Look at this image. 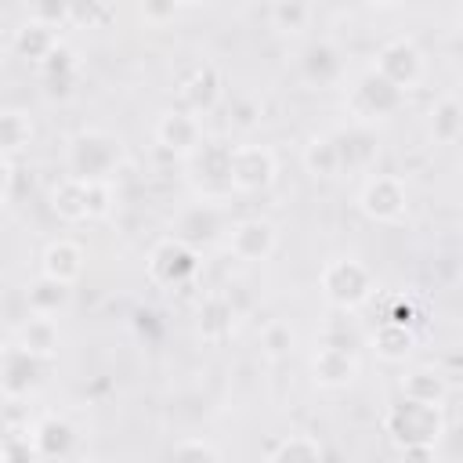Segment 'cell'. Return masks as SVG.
I'll list each match as a JSON object with an SVG mask.
<instances>
[{
    "label": "cell",
    "instance_id": "f546056e",
    "mask_svg": "<svg viewBox=\"0 0 463 463\" xmlns=\"http://www.w3.org/2000/svg\"><path fill=\"white\" fill-rule=\"evenodd\" d=\"M109 210H112V184L87 181V217H105Z\"/></svg>",
    "mask_w": 463,
    "mask_h": 463
},
{
    "label": "cell",
    "instance_id": "9c48e42d",
    "mask_svg": "<svg viewBox=\"0 0 463 463\" xmlns=\"http://www.w3.org/2000/svg\"><path fill=\"white\" fill-rule=\"evenodd\" d=\"M311 369H315V380L322 387H344L358 376V358L351 347H333V344H322L311 358Z\"/></svg>",
    "mask_w": 463,
    "mask_h": 463
},
{
    "label": "cell",
    "instance_id": "277c9868",
    "mask_svg": "<svg viewBox=\"0 0 463 463\" xmlns=\"http://www.w3.org/2000/svg\"><path fill=\"white\" fill-rule=\"evenodd\" d=\"M275 177V156L264 145H235L228 148V184L239 192H257L271 184Z\"/></svg>",
    "mask_w": 463,
    "mask_h": 463
},
{
    "label": "cell",
    "instance_id": "7a4b0ae2",
    "mask_svg": "<svg viewBox=\"0 0 463 463\" xmlns=\"http://www.w3.org/2000/svg\"><path fill=\"white\" fill-rule=\"evenodd\" d=\"M119 159V137L105 130H83L69 148V177L76 181H109V170Z\"/></svg>",
    "mask_w": 463,
    "mask_h": 463
},
{
    "label": "cell",
    "instance_id": "52a82bcc",
    "mask_svg": "<svg viewBox=\"0 0 463 463\" xmlns=\"http://www.w3.org/2000/svg\"><path fill=\"white\" fill-rule=\"evenodd\" d=\"M376 72L383 80H391L398 90H409L420 80V72H423V58H420V51L409 40H391L376 54Z\"/></svg>",
    "mask_w": 463,
    "mask_h": 463
},
{
    "label": "cell",
    "instance_id": "d4e9b609",
    "mask_svg": "<svg viewBox=\"0 0 463 463\" xmlns=\"http://www.w3.org/2000/svg\"><path fill=\"white\" fill-rule=\"evenodd\" d=\"M33 137V123L22 112H0V156L25 148Z\"/></svg>",
    "mask_w": 463,
    "mask_h": 463
},
{
    "label": "cell",
    "instance_id": "5b68a950",
    "mask_svg": "<svg viewBox=\"0 0 463 463\" xmlns=\"http://www.w3.org/2000/svg\"><path fill=\"white\" fill-rule=\"evenodd\" d=\"M405 101V90H398L391 80H383L376 69H369L358 83H354V90H351V112L358 116V119H383V116H391V112H398V105Z\"/></svg>",
    "mask_w": 463,
    "mask_h": 463
},
{
    "label": "cell",
    "instance_id": "f1b7e54d",
    "mask_svg": "<svg viewBox=\"0 0 463 463\" xmlns=\"http://www.w3.org/2000/svg\"><path fill=\"white\" fill-rule=\"evenodd\" d=\"M40 449L33 441V434H7L0 441V463H36Z\"/></svg>",
    "mask_w": 463,
    "mask_h": 463
},
{
    "label": "cell",
    "instance_id": "5bb4252c",
    "mask_svg": "<svg viewBox=\"0 0 463 463\" xmlns=\"http://www.w3.org/2000/svg\"><path fill=\"white\" fill-rule=\"evenodd\" d=\"M80 271H83V250L76 242L58 239V242L47 246V253H43V275L47 279H54L61 286H72L80 279Z\"/></svg>",
    "mask_w": 463,
    "mask_h": 463
},
{
    "label": "cell",
    "instance_id": "7c38bea8",
    "mask_svg": "<svg viewBox=\"0 0 463 463\" xmlns=\"http://www.w3.org/2000/svg\"><path fill=\"white\" fill-rule=\"evenodd\" d=\"M156 137L170 152H195L199 141H203V127H199V119L192 112H166L156 123Z\"/></svg>",
    "mask_w": 463,
    "mask_h": 463
},
{
    "label": "cell",
    "instance_id": "30bf717a",
    "mask_svg": "<svg viewBox=\"0 0 463 463\" xmlns=\"http://www.w3.org/2000/svg\"><path fill=\"white\" fill-rule=\"evenodd\" d=\"M279 235H275V224L271 221H239L232 228V253L242 257V260H264L271 250H275Z\"/></svg>",
    "mask_w": 463,
    "mask_h": 463
},
{
    "label": "cell",
    "instance_id": "d6a6232c",
    "mask_svg": "<svg viewBox=\"0 0 463 463\" xmlns=\"http://www.w3.org/2000/svg\"><path fill=\"white\" fill-rule=\"evenodd\" d=\"M29 18L40 22V25H47V29H58V22L69 18V7H61V4H33L29 7Z\"/></svg>",
    "mask_w": 463,
    "mask_h": 463
},
{
    "label": "cell",
    "instance_id": "484cf974",
    "mask_svg": "<svg viewBox=\"0 0 463 463\" xmlns=\"http://www.w3.org/2000/svg\"><path fill=\"white\" fill-rule=\"evenodd\" d=\"M268 18H271V25L282 29V33H300V29L307 25V18H311V7L300 4V0H279V4L268 7Z\"/></svg>",
    "mask_w": 463,
    "mask_h": 463
},
{
    "label": "cell",
    "instance_id": "44dd1931",
    "mask_svg": "<svg viewBox=\"0 0 463 463\" xmlns=\"http://www.w3.org/2000/svg\"><path fill=\"white\" fill-rule=\"evenodd\" d=\"M65 300H69V286L54 282L47 275H40L29 289V307H33V315H43V318H51L58 307H65Z\"/></svg>",
    "mask_w": 463,
    "mask_h": 463
},
{
    "label": "cell",
    "instance_id": "6da1fadb",
    "mask_svg": "<svg viewBox=\"0 0 463 463\" xmlns=\"http://www.w3.org/2000/svg\"><path fill=\"white\" fill-rule=\"evenodd\" d=\"M387 430L405 449H434V441L441 438V409L405 398L387 412Z\"/></svg>",
    "mask_w": 463,
    "mask_h": 463
},
{
    "label": "cell",
    "instance_id": "603a6c76",
    "mask_svg": "<svg viewBox=\"0 0 463 463\" xmlns=\"http://www.w3.org/2000/svg\"><path fill=\"white\" fill-rule=\"evenodd\" d=\"M304 166L315 177H333L340 170V156H336L333 137H311V145L304 148Z\"/></svg>",
    "mask_w": 463,
    "mask_h": 463
},
{
    "label": "cell",
    "instance_id": "cb8c5ba5",
    "mask_svg": "<svg viewBox=\"0 0 463 463\" xmlns=\"http://www.w3.org/2000/svg\"><path fill=\"white\" fill-rule=\"evenodd\" d=\"M268 463H322V449H318L315 438L293 434V438H286V441L271 452Z\"/></svg>",
    "mask_w": 463,
    "mask_h": 463
},
{
    "label": "cell",
    "instance_id": "4dcf8cb0",
    "mask_svg": "<svg viewBox=\"0 0 463 463\" xmlns=\"http://www.w3.org/2000/svg\"><path fill=\"white\" fill-rule=\"evenodd\" d=\"M174 463H217V456L206 441H181L174 449Z\"/></svg>",
    "mask_w": 463,
    "mask_h": 463
},
{
    "label": "cell",
    "instance_id": "836d02e7",
    "mask_svg": "<svg viewBox=\"0 0 463 463\" xmlns=\"http://www.w3.org/2000/svg\"><path fill=\"white\" fill-rule=\"evenodd\" d=\"M7 184H11V163L0 156V203L7 199Z\"/></svg>",
    "mask_w": 463,
    "mask_h": 463
},
{
    "label": "cell",
    "instance_id": "7402d4cb",
    "mask_svg": "<svg viewBox=\"0 0 463 463\" xmlns=\"http://www.w3.org/2000/svg\"><path fill=\"white\" fill-rule=\"evenodd\" d=\"M304 76H307L311 83H329V80H336V76H340V58H336V51H333L329 43L307 47V54H304Z\"/></svg>",
    "mask_w": 463,
    "mask_h": 463
},
{
    "label": "cell",
    "instance_id": "8fae6325",
    "mask_svg": "<svg viewBox=\"0 0 463 463\" xmlns=\"http://www.w3.org/2000/svg\"><path fill=\"white\" fill-rule=\"evenodd\" d=\"M217 98H221V72L210 65V61H203V65H195L192 69V76L181 83V101L188 105L184 112H206V109H213L217 105Z\"/></svg>",
    "mask_w": 463,
    "mask_h": 463
},
{
    "label": "cell",
    "instance_id": "8992f818",
    "mask_svg": "<svg viewBox=\"0 0 463 463\" xmlns=\"http://www.w3.org/2000/svg\"><path fill=\"white\" fill-rule=\"evenodd\" d=\"M362 210L373 217V221H398L405 213V203H409V192H405V181L394 177V174H376L365 188H362Z\"/></svg>",
    "mask_w": 463,
    "mask_h": 463
},
{
    "label": "cell",
    "instance_id": "ac0fdd59",
    "mask_svg": "<svg viewBox=\"0 0 463 463\" xmlns=\"http://www.w3.org/2000/svg\"><path fill=\"white\" fill-rule=\"evenodd\" d=\"M58 47V36H54V29H47V25H40V22H25V25H18V33H14V51L18 54H25V58H36V61H43L51 51Z\"/></svg>",
    "mask_w": 463,
    "mask_h": 463
},
{
    "label": "cell",
    "instance_id": "4316f807",
    "mask_svg": "<svg viewBox=\"0 0 463 463\" xmlns=\"http://www.w3.org/2000/svg\"><path fill=\"white\" fill-rule=\"evenodd\" d=\"M33 441H36L40 456H54V452H65V449H69L72 430H69V423H61V420H54V416H51V420H43V423L36 427Z\"/></svg>",
    "mask_w": 463,
    "mask_h": 463
},
{
    "label": "cell",
    "instance_id": "d6986e66",
    "mask_svg": "<svg viewBox=\"0 0 463 463\" xmlns=\"http://www.w3.org/2000/svg\"><path fill=\"white\" fill-rule=\"evenodd\" d=\"M232 318H235L232 304H228L224 297H210V300L199 307V333H203L206 340H221V336L232 333Z\"/></svg>",
    "mask_w": 463,
    "mask_h": 463
},
{
    "label": "cell",
    "instance_id": "9a60e30c",
    "mask_svg": "<svg viewBox=\"0 0 463 463\" xmlns=\"http://www.w3.org/2000/svg\"><path fill=\"white\" fill-rule=\"evenodd\" d=\"M18 347L29 351V354H36V358L54 354V347H58V322L54 318H43V315H33L18 329Z\"/></svg>",
    "mask_w": 463,
    "mask_h": 463
},
{
    "label": "cell",
    "instance_id": "3957f363",
    "mask_svg": "<svg viewBox=\"0 0 463 463\" xmlns=\"http://www.w3.org/2000/svg\"><path fill=\"white\" fill-rule=\"evenodd\" d=\"M369 289H373L369 268L358 264V260H351V257H336V260H329L322 268V293H326L329 304H336L344 311L347 307H358L369 297Z\"/></svg>",
    "mask_w": 463,
    "mask_h": 463
},
{
    "label": "cell",
    "instance_id": "e0dca14e",
    "mask_svg": "<svg viewBox=\"0 0 463 463\" xmlns=\"http://www.w3.org/2000/svg\"><path fill=\"white\" fill-rule=\"evenodd\" d=\"M402 394L409 402H420V405H441L445 398V380L441 373L434 369H412L405 380H402Z\"/></svg>",
    "mask_w": 463,
    "mask_h": 463
},
{
    "label": "cell",
    "instance_id": "ba28073f",
    "mask_svg": "<svg viewBox=\"0 0 463 463\" xmlns=\"http://www.w3.org/2000/svg\"><path fill=\"white\" fill-rule=\"evenodd\" d=\"M148 271H152V279L163 282V286H181V282L192 279V271H195V253L188 250V242L166 239V242H159V246L152 250Z\"/></svg>",
    "mask_w": 463,
    "mask_h": 463
},
{
    "label": "cell",
    "instance_id": "83f0119b",
    "mask_svg": "<svg viewBox=\"0 0 463 463\" xmlns=\"http://www.w3.org/2000/svg\"><path fill=\"white\" fill-rule=\"evenodd\" d=\"M459 127H463L459 101H456V98H441V105L434 109V137L449 145V141H456V137H459Z\"/></svg>",
    "mask_w": 463,
    "mask_h": 463
},
{
    "label": "cell",
    "instance_id": "2e32d148",
    "mask_svg": "<svg viewBox=\"0 0 463 463\" xmlns=\"http://www.w3.org/2000/svg\"><path fill=\"white\" fill-rule=\"evenodd\" d=\"M51 210L61 221H83L87 217V181L65 177L61 184H54L51 192Z\"/></svg>",
    "mask_w": 463,
    "mask_h": 463
},
{
    "label": "cell",
    "instance_id": "1f68e13d",
    "mask_svg": "<svg viewBox=\"0 0 463 463\" xmlns=\"http://www.w3.org/2000/svg\"><path fill=\"white\" fill-rule=\"evenodd\" d=\"M289 344H293V333H289V326L286 322H271L268 329H264V347H268V354H286L289 351Z\"/></svg>",
    "mask_w": 463,
    "mask_h": 463
},
{
    "label": "cell",
    "instance_id": "ffe728a7",
    "mask_svg": "<svg viewBox=\"0 0 463 463\" xmlns=\"http://www.w3.org/2000/svg\"><path fill=\"white\" fill-rule=\"evenodd\" d=\"M373 347H376V354H383L387 362H402V358L412 351V333H409V326L383 322V326L373 333Z\"/></svg>",
    "mask_w": 463,
    "mask_h": 463
},
{
    "label": "cell",
    "instance_id": "4fadbf2b",
    "mask_svg": "<svg viewBox=\"0 0 463 463\" xmlns=\"http://www.w3.org/2000/svg\"><path fill=\"white\" fill-rule=\"evenodd\" d=\"M36 376H40V358H36V354L22 351L18 344L0 354V387H4L7 394L29 391V387L36 383Z\"/></svg>",
    "mask_w": 463,
    "mask_h": 463
}]
</instances>
